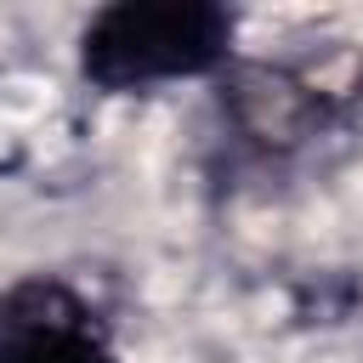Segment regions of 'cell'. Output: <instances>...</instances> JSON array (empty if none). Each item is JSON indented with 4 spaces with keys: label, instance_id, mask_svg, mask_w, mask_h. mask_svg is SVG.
I'll return each mask as SVG.
<instances>
[{
    "label": "cell",
    "instance_id": "obj_1",
    "mask_svg": "<svg viewBox=\"0 0 363 363\" xmlns=\"http://www.w3.org/2000/svg\"><path fill=\"white\" fill-rule=\"evenodd\" d=\"M238 17L216 0H113L79 28V74L96 91L204 79L233 62Z\"/></svg>",
    "mask_w": 363,
    "mask_h": 363
},
{
    "label": "cell",
    "instance_id": "obj_2",
    "mask_svg": "<svg viewBox=\"0 0 363 363\" xmlns=\"http://www.w3.org/2000/svg\"><path fill=\"white\" fill-rule=\"evenodd\" d=\"M221 113L255 153H301L363 102V45H323L312 57H233L221 74Z\"/></svg>",
    "mask_w": 363,
    "mask_h": 363
},
{
    "label": "cell",
    "instance_id": "obj_3",
    "mask_svg": "<svg viewBox=\"0 0 363 363\" xmlns=\"http://www.w3.org/2000/svg\"><path fill=\"white\" fill-rule=\"evenodd\" d=\"M0 363H119V352L79 289L34 272L0 295Z\"/></svg>",
    "mask_w": 363,
    "mask_h": 363
}]
</instances>
